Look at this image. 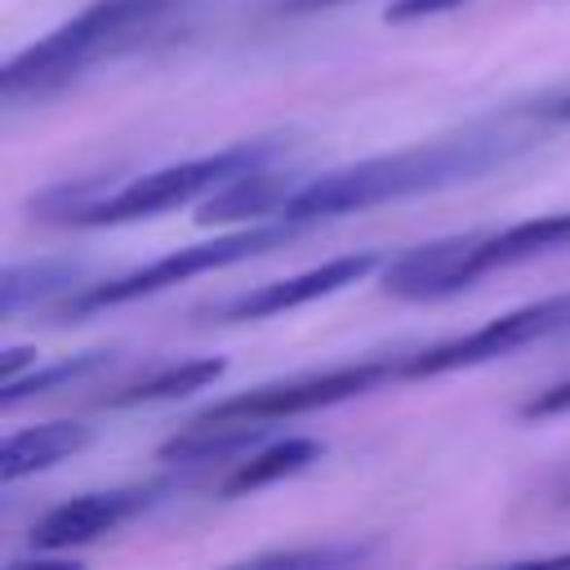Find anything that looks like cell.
Returning <instances> with one entry per match:
<instances>
[{
  "label": "cell",
  "instance_id": "obj_1",
  "mask_svg": "<svg viewBox=\"0 0 570 570\" xmlns=\"http://www.w3.org/2000/svg\"><path fill=\"white\" fill-rule=\"evenodd\" d=\"M521 142L508 134H485L468 129L459 138H436V142H414L387 156H365L338 169H325L316 178H298L289 200H285V223H321L338 214H361L387 200L423 196V191H445L459 183H472L503 165Z\"/></svg>",
  "mask_w": 570,
  "mask_h": 570
},
{
  "label": "cell",
  "instance_id": "obj_2",
  "mask_svg": "<svg viewBox=\"0 0 570 570\" xmlns=\"http://www.w3.org/2000/svg\"><path fill=\"white\" fill-rule=\"evenodd\" d=\"M196 0H89L80 13L58 22L49 36L13 53L0 71V98L4 107L45 102L89 76L94 67L125 58L151 40H160L169 27H178L191 13Z\"/></svg>",
  "mask_w": 570,
  "mask_h": 570
},
{
  "label": "cell",
  "instance_id": "obj_3",
  "mask_svg": "<svg viewBox=\"0 0 570 570\" xmlns=\"http://www.w3.org/2000/svg\"><path fill=\"white\" fill-rule=\"evenodd\" d=\"M285 151L281 138H245V142H232L223 151H209V156H191V160H178V165H160L151 174H138L120 187H98L94 200H85L67 223L71 227H116V223H138V218H151V214H165L174 205H187V200H205L209 191H218L223 183L249 174V169H263L272 165L276 156Z\"/></svg>",
  "mask_w": 570,
  "mask_h": 570
},
{
  "label": "cell",
  "instance_id": "obj_4",
  "mask_svg": "<svg viewBox=\"0 0 570 570\" xmlns=\"http://www.w3.org/2000/svg\"><path fill=\"white\" fill-rule=\"evenodd\" d=\"M298 232V223H254V227H236L227 236H214V240H200V245H183V249H169L125 276H111V281H89L71 303H62L58 312L62 316H89V312H102V307H120V303H134V298H147V294H160L169 285H183L191 276H205V272H218V267H232V263H245L254 254H267L276 245H285L289 236Z\"/></svg>",
  "mask_w": 570,
  "mask_h": 570
},
{
  "label": "cell",
  "instance_id": "obj_5",
  "mask_svg": "<svg viewBox=\"0 0 570 570\" xmlns=\"http://www.w3.org/2000/svg\"><path fill=\"white\" fill-rule=\"evenodd\" d=\"M392 374H401V365H392V361H352V365H334V370L294 374V379H281V383L249 387L240 396L214 401L196 419H254V423H272V419H289V414H307V410H325V405L352 401V396L379 387Z\"/></svg>",
  "mask_w": 570,
  "mask_h": 570
},
{
  "label": "cell",
  "instance_id": "obj_6",
  "mask_svg": "<svg viewBox=\"0 0 570 570\" xmlns=\"http://www.w3.org/2000/svg\"><path fill=\"white\" fill-rule=\"evenodd\" d=\"M557 330H570V294H552V298H539V303H525L517 312H503L450 343H436L410 361H401V374L405 379H432V374H450V370H468V365H485V361H499L534 338H548Z\"/></svg>",
  "mask_w": 570,
  "mask_h": 570
},
{
  "label": "cell",
  "instance_id": "obj_7",
  "mask_svg": "<svg viewBox=\"0 0 570 570\" xmlns=\"http://www.w3.org/2000/svg\"><path fill=\"white\" fill-rule=\"evenodd\" d=\"M383 267V254L379 249H356V254H338V258H325L321 267H307L298 276H285V281H267V285H254L245 289L240 298H227L214 316L218 321H267V316H281V312H294L303 303H316V298H330L356 281H365L370 272Z\"/></svg>",
  "mask_w": 570,
  "mask_h": 570
},
{
  "label": "cell",
  "instance_id": "obj_8",
  "mask_svg": "<svg viewBox=\"0 0 570 570\" xmlns=\"http://www.w3.org/2000/svg\"><path fill=\"white\" fill-rule=\"evenodd\" d=\"M156 499V490L142 485H120V490H94V494H76L58 508H49L36 525H31V548L53 557V552H71L80 543H94L111 530H120L125 521H134L138 512H147Z\"/></svg>",
  "mask_w": 570,
  "mask_h": 570
},
{
  "label": "cell",
  "instance_id": "obj_9",
  "mask_svg": "<svg viewBox=\"0 0 570 570\" xmlns=\"http://www.w3.org/2000/svg\"><path fill=\"white\" fill-rule=\"evenodd\" d=\"M570 245V209L508 223L499 232H463V281H481L494 267H517Z\"/></svg>",
  "mask_w": 570,
  "mask_h": 570
},
{
  "label": "cell",
  "instance_id": "obj_10",
  "mask_svg": "<svg viewBox=\"0 0 570 570\" xmlns=\"http://www.w3.org/2000/svg\"><path fill=\"white\" fill-rule=\"evenodd\" d=\"M298 178L289 174H276L272 165L263 169H249L232 183H223L218 191H209L200 200V223H285V200L294 191Z\"/></svg>",
  "mask_w": 570,
  "mask_h": 570
},
{
  "label": "cell",
  "instance_id": "obj_11",
  "mask_svg": "<svg viewBox=\"0 0 570 570\" xmlns=\"http://www.w3.org/2000/svg\"><path fill=\"white\" fill-rule=\"evenodd\" d=\"M89 285V267L71 263V258H27V263H9L0 276V312L18 316L31 307H62L71 303L80 289Z\"/></svg>",
  "mask_w": 570,
  "mask_h": 570
},
{
  "label": "cell",
  "instance_id": "obj_12",
  "mask_svg": "<svg viewBox=\"0 0 570 570\" xmlns=\"http://www.w3.org/2000/svg\"><path fill=\"white\" fill-rule=\"evenodd\" d=\"M89 445V428L85 423H71V419H53V423H36V428H22L13 436H4V450H0V481L13 485L31 472H45L53 463H62L67 454L85 450Z\"/></svg>",
  "mask_w": 570,
  "mask_h": 570
},
{
  "label": "cell",
  "instance_id": "obj_13",
  "mask_svg": "<svg viewBox=\"0 0 570 570\" xmlns=\"http://www.w3.org/2000/svg\"><path fill=\"white\" fill-rule=\"evenodd\" d=\"M263 441V428L254 419H191L178 436L160 445V459L169 463H236V454H249Z\"/></svg>",
  "mask_w": 570,
  "mask_h": 570
},
{
  "label": "cell",
  "instance_id": "obj_14",
  "mask_svg": "<svg viewBox=\"0 0 570 570\" xmlns=\"http://www.w3.org/2000/svg\"><path fill=\"white\" fill-rule=\"evenodd\" d=\"M325 454V445L316 436H285L276 445H263L245 459L232 463L227 481H223V494H249V490H263L272 481H285V476H298L307 472L316 459Z\"/></svg>",
  "mask_w": 570,
  "mask_h": 570
},
{
  "label": "cell",
  "instance_id": "obj_15",
  "mask_svg": "<svg viewBox=\"0 0 570 570\" xmlns=\"http://www.w3.org/2000/svg\"><path fill=\"white\" fill-rule=\"evenodd\" d=\"M227 370L223 356H191V361H174V365H160L151 374H142L138 383L120 387L107 396L111 410H129V405H156V401H178V396H191L200 387H209L218 374Z\"/></svg>",
  "mask_w": 570,
  "mask_h": 570
},
{
  "label": "cell",
  "instance_id": "obj_16",
  "mask_svg": "<svg viewBox=\"0 0 570 570\" xmlns=\"http://www.w3.org/2000/svg\"><path fill=\"white\" fill-rule=\"evenodd\" d=\"M107 365H111V352H102V347L98 352H80V356H62V361H49V365H36L31 374H22L13 383H0V405L13 410L22 401H31V396H45V392H58L67 383H80V379H89V374H98Z\"/></svg>",
  "mask_w": 570,
  "mask_h": 570
},
{
  "label": "cell",
  "instance_id": "obj_17",
  "mask_svg": "<svg viewBox=\"0 0 570 570\" xmlns=\"http://www.w3.org/2000/svg\"><path fill=\"white\" fill-rule=\"evenodd\" d=\"M370 552H374L370 543H321V548L258 552V557H249V566H281V570H294V566H356V561H365Z\"/></svg>",
  "mask_w": 570,
  "mask_h": 570
},
{
  "label": "cell",
  "instance_id": "obj_18",
  "mask_svg": "<svg viewBox=\"0 0 570 570\" xmlns=\"http://www.w3.org/2000/svg\"><path fill=\"white\" fill-rule=\"evenodd\" d=\"M459 4H468V0H392V4L383 9V18H387V22H414V18L450 13V9H459Z\"/></svg>",
  "mask_w": 570,
  "mask_h": 570
},
{
  "label": "cell",
  "instance_id": "obj_19",
  "mask_svg": "<svg viewBox=\"0 0 570 570\" xmlns=\"http://www.w3.org/2000/svg\"><path fill=\"white\" fill-rule=\"evenodd\" d=\"M570 410V379L566 383H557V387H543L539 396H530L525 401V419H548V414H566Z\"/></svg>",
  "mask_w": 570,
  "mask_h": 570
},
{
  "label": "cell",
  "instance_id": "obj_20",
  "mask_svg": "<svg viewBox=\"0 0 570 570\" xmlns=\"http://www.w3.org/2000/svg\"><path fill=\"white\" fill-rule=\"evenodd\" d=\"M40 352L36 347H9L4 356H0V383H13V379H22V374H31L40 361H36Z\"/></svg>",
  "mask_w": 570,
  "mask_h": 570
},
{
  "label": "cell",
  "instance_id": "obj_21",
  "mask_svg": "<svg viewBox=\"0 0 570 570\" xmlns=\"http://www.w3.org/2000/svg\"><path fill=\"white\" fill-rule=\"evenodd\" d=\"M330 4H347V0H285L289 13H312V9H330Z\"/></svg>",
  "mask_w": 570,
  "mask_h": 570
},
{
  "label": "cell",
  "instance_id": "obj_22",
  "mask_svg": "<svg viewBox=\"0 0 570 570\" xmlns=\"http://www.w3.org/2000/svg\"><path fill=\"white\" fill-rule=\"evenodd\" d=\"M539 561H548V566H570V552H552V557H539Z\"/></svg>",
  "mask_w": 570,
  "mask_h": 570
},
{
  "label": "cell",
  "instance_id": "obj_23",
  "mask_svg": "<svg viewBox=\"0 0 570 570\" xmlns=\"http://www.w3.org/2000/svg\"><path fill=\"white\" fill-rule=\"evenodd\" d=\"M552 116H557V120H570V98H561V102L552 107Z\"/></svg>",
  "mask_w": 570,
  "mask_h": 570
},
{
  "label": "cell",
  "instance_id": "obj_24",
  "mask_svg": "<svg viewBox=\"0 0 570 570\" xmlns=\"http://www.w3.org/2000/svg\"><path fill=\"white\" fill-rule=\"evenodd\" d=\"M566 503H570V490H566Z\"/></svg>",
  "mask_w": 570,
  "mask_h": 570
}]
</instances>
